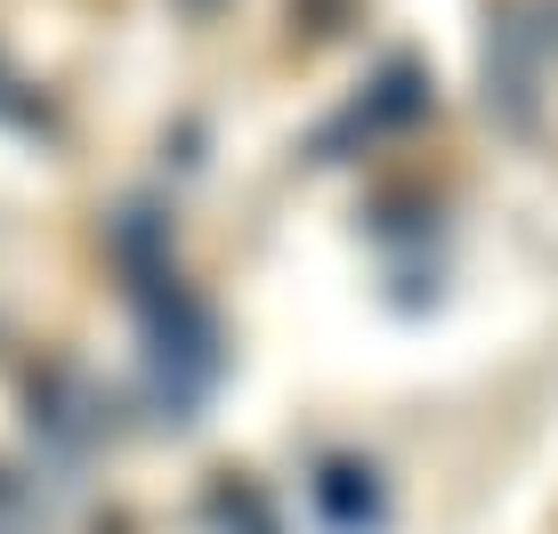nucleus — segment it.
<instances>
[{"label": "nucleus", "mask_w": 558, "mask_h": 534, "mask_svg": "<svg viewBox=\"0 0 558 534\" xmlns=\"http://www.w3.org/2000/svg\"><path fill=\"white\" fill-rule=\"evenodd\" d=\"M227 510H235V519H243V534H276V519H267V510H259V494H235V502H227Z\"/></svg>", "instance_id": "f257e3e1"}]
</instances>
